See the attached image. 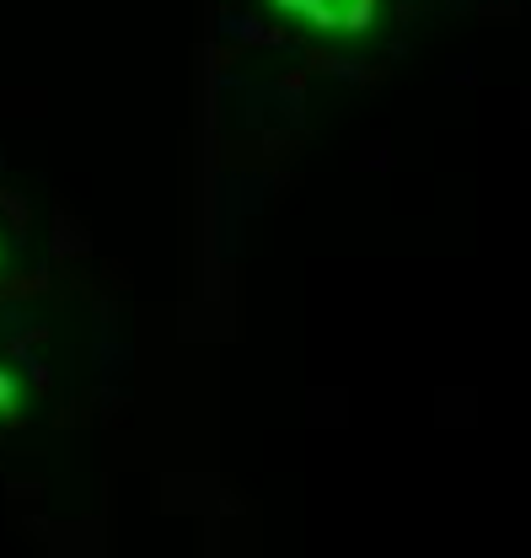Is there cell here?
Returning <instances> with one entry per match:
<instances>
[{"instance_id": "6da1fadb", "label": "cell", "mask_w": 531, "mask_h": 558, "mask_svg": "<svg viewBox=\"0 0 531 558\" xmlns=\"http://www.w3.org/2000/svg\"><path fill=\"white\" fill-rule=\"evenodd\" d=\"M11 403H16V387H11V376L0 371V414H11Z\"/></svg>"}]
</instances>
